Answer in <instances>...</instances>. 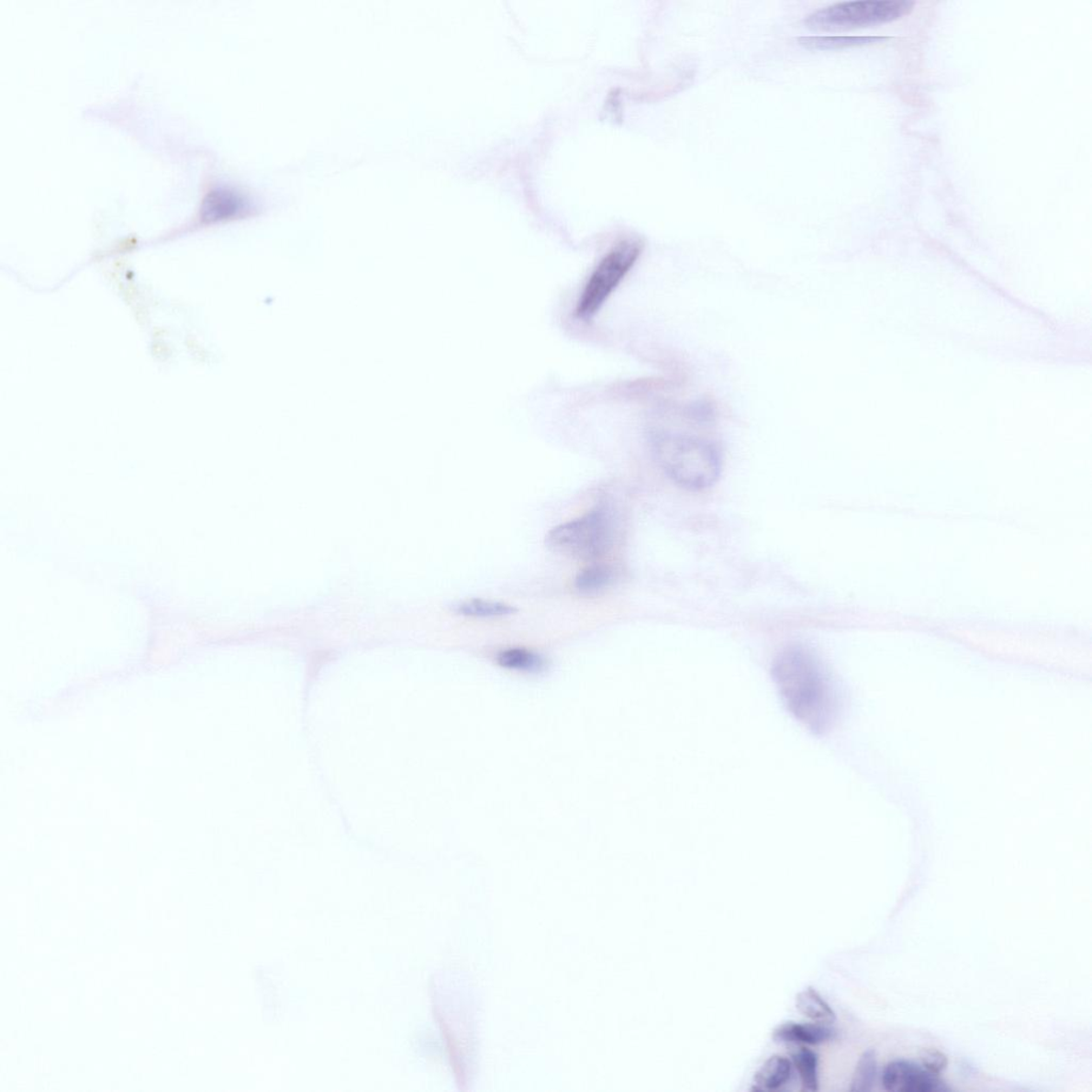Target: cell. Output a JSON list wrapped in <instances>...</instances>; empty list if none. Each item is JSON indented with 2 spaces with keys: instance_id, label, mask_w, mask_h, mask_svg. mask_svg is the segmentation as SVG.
<instances>
[{
  "instance_id": "1",
  "label": "cell",
  "mask_w": 1092,
  "mask_h": 1092,
  "mask_svg": "<svg viewBox=\"0 0 1092 1092\" xmlns=\"http://www.w3.org/2000/svg\"><path fill=\"white\" fill-rule=\"evenodd\" d=\"M773 677L789 712L815 734L830 730L839 713V696L819 657L805 647L792 646L777 656Z\"/></svg>"
},
{
  "instance_id": "2",
  "label": "cell",
  "mask_w": 1092,
  "mask_h": 1092,
  "mask_svg": "<svg viewBox=\"0 0 1092 1092\" xmlns=\"http://www.w3.org/2000/svg\"><path fill=\"white\" fill-rule=\"evenodd\" d=\"M656 455L664 473L681 488L702 491L719 480L721 460L715 447L701 439L667 436L657 440Z\"/></svg>"
},
{
  "instance_id": "3",
  "label": "cell",
  "mask_w": 1092,
  "mask_h": 1092,
  "mask_svg": "<svg viewBox=\"0 0 1092 1092\" xmlns=\"http://www.w3.org/2000/svg\"><path fill=\"white\" fill-rule=\"evenodd\" d=\"M614 541V518L605 508L558 525L545 537V544L552 552L578 561L602 558L613 548Z\"/></svg>"
},
{
  "instance_id": "4",
  "label": "cell",
  "mask_w": 1092,
  "mask_h": 1092,
  "mask_svg": "<svg viewBox=\"0 0 1092 1092\" xmlns=\"http://www.w3.org/2000/svg\"><path fill=\"white\" fill-rule=\"evenodd\" d=\"M916 3L908 0H859L826 6L806 18L811 29L840 30L897 21L909 15Z\"/></svg>"
},
{
  "instance_id": "5",
  "label": "cell",
  "mask_w": 1092,
  "mask_h": 1092,
  "mask_svg": "<svg viewBox=\"0 0 1092 1092\" xmlns=\"http://www.w3.org/2000/svg\"><path fill=\"white\" fill-rule=\"evenodd\" d=\"M641 253V243L624 240L605 256L585 284L578 301L576 315L581 319H590L600 310L604 302L625 278Z\"/></svg>"
},
{
  "instance_id": "6",
  "label": "cell",
  "mask_w": 1092,
  "mask_h": 1092,
  "mask_svg": "<svg viewBox=\"0 0 1092 1092\" xmlns=\"http://www.w3.org/2000/svg\"><path fill=\"white\" fill-rule=\"evenodd\" d=\"M883 1086L891 1092H946L951 1091L938 1075L905 1059L887 1064L881 1077Z\"/></svg>"
},
{
  "instance_id": "7",
  "label": "cell",
  "mask_w": 1092,
  "mask_h": 1092,
  "mask_svg": "<svg viewBox=\"0 0 1092 1092\" xmlns=\"http://www.w3.org/2000/svg\"><path fill=\"white\" fill-rule=\"evenodd\" d=\"M837 1032L830 1025L820 1023L786 1022L775 1028L773 1039L775 1042L815 1047L833 1041Z\"/></svg>"
},
{
  "instance_id": "8",
  "label": "cell",
  "mask_w": 1092,
  "mask_h": 1092,
  "mask_svg": "<svg viewBox=\"0 0 1092 1092\" xmlns=\"http://www.w3.org/2000/svg\"><path fill=\"white\" fill-rule=\"evenodd\" d=\"M793 1070L791 1059L781 1055L769 1057L756 1072L752 1091L775 1092L782 1089L792 1080Z\"/></svg>"
},
{
  "instance_id": "9",
  "label": "cell",
  "mask_w": 1092,
  "mask_h": 1092,
  "mask_svg": "<svg viewBox=\"0 0 1092 1092\" xmlns=\"http://www.w3.org/2000/svg\"><path fill=\"white\" fill-rule=\"evenodd\" d=\"M245 207L246 202L233 190L217 189L204 200L202 216L207 221H217L240 214Z\"/></svg>"
},
{
  "instance_id": "10",
  "label": "cell",
  "mask_w": 1092,
  "mask_h": 1092,
  "mask_svg": "<svg viewBox=\"0 0 1092 1092\" xmlns=\"http://www.w3.org/2000/svg\"><path fill=\"white\" fill-rule=\"evenodd\" d=\"M615 580L616 572L613 567L604 563H594L577 574L574 588L577 594L583 596H597L610 588Z\"/></svg>"
},
{
  "instance_id": "11",
  "label": "cell",
  "mask_w": 1092,
  "mask_h": 1092,
  "mask_svg": "<svg viewBox=\"0 0 1092 1092\" xmlns=\"http://www.w3.org/2000/svg\"><path fill=\"white\" fill-rule=\"evenodd\" d=\"M796 1008L801 1015L812 1020L815 1023L831 1025L837 1020V1015L831 1006L812 986H808L798 993L796 997Z\"/></svg>"
},
{
  "instance_id": "12",
  "label": "cell",
  "mask_w": 1092,
  "mask_h": 1092,
  "mask_svg": "<svg viewBox=\"0 0 1092 1092\" xmlns=\"http://www.w3.org/2000/svg\"><path fill=\"white\" fill-rule=\"evenodd\" d=\"M791 1061L794 1069L797 1071L802 1090L818 1091L819 1089V1059L817 1052L808 1047H800L793 1052Z\"/></svg>"
},
{
  "instance_id": "13",
  "label": "cell",
  "mask_w": 1092,
  "mask_h": 1092,
  "mask_svg": "<svg viewBox=\"0 0 1092 1092\" xmlns=\"http://www.w3.org/2000/svg\"><path fill=\"white\" fill-rule=\"evenodd\" d=\"M455 611L460 616L490 619V618L507 617L517 613V608L509 604L473 598L456 605Z\"/></svg>"
},
{
  "instance_id": "14",
  "label": "cell",
  "mask_w": 1092,
  "mask_h": 1092,
  "mask_svg": "<svg viewBox=\"0 0 1092 1092\" xmlns=\"http://www.w3.org/2000/svg\"><path fill=\"white\" fill-rule=\"evenodd\" d=\"M497 663L506 669L524 671V673H539L546 666L545 660L541 655L523 648L502 651L497 655Z\"/></svg>"
},
{
  "instance_id": "15",
  "label": "cell",
  "mask_w": 1092,
  "mask_h": 1092,
  "mask_svg": "<svg viewBox=\"0 0 1092 1092\" xmlns=\"http://www.w3.org/2000/svg\"><path fill=\"white\" fill-rule=\"evenodd\" d=\"M886 38L877 37H850V36H827V37H801L797 42L808 50H835L843 48H852V46L865 45L870 43H876L883 41Z\"/></svg>"
},
{
  "instance_id": "16",
  "label": "cell",
  "mask_w": 1092,
  "mask_h": 1092,
  "mask_svg": "<svg viewBox=\"0 0 1092 1092\" xmlns=\"http://www.w3.org/2000/svg\"><path fill=\"white\" fill-rule=\"evenodd\" d=\"M878 1075V1063L876 1052L867 1050L861 1055L856 1070L852 1076L850 1090L852 1092L871 1091L876 1084Z\"/></svg>"
},
{
  "instance_id": "17",
  "label": "cell",
  "mask_w": 1092,
  "mask_h": 1092,
  "mask_svg": "<svg viewBox=\"0 0 1092 1092\" xmlns=\"http://www.w3.org/2000/svg\"><path fill=\"white\" fill-rule=\"evenodd\" d=\"M920 1063H922L925 1069L940 1075L941 1072H943L947 1068L949 1058H947L943 1052L939 1050L925 1049L920 1053Z\"/></svg>"
}]
</instances>
